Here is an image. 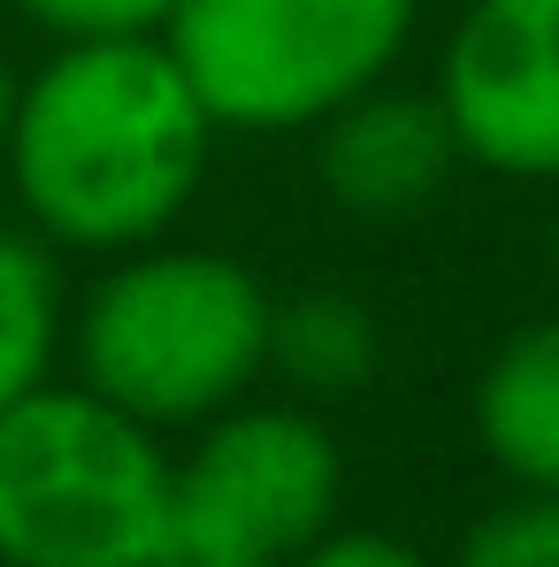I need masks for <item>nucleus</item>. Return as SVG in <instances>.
I'll return each instance as SVG.
<instances>
[{
  "mask_svg": "<svg viewBox=\"0 0 559 567\" xmlns=\"http://www.w3.org/2000/svg\"><path fill=\"white\" fill-rule=\"evenodd\" d=\"M475 445L514 491L559 498V315L521 322L475 377Z\"/></svg>",
  "mask_w": 559,
  "mask_h": 567,
  "instance_id": "8",
  "label": "nucleus"
},
{
  "mask_svg": "<svg viewBox=\"0 0 559 567\" xmlns=\"http://www.w3.org/2000/svg\"><path fill=\"white\" fill-rule=\"evenodd\" d=\"M15 93H23V78L0 62V138H8V123H15Z\"/></svg>",
  "mask_w": 559,
  "mask_h": 567,
  "instance_id": "14",
  "label": "nucleus"
},
{
  "mask_svg": "<svg viewBox=\"0 0 559 567\" xmlns=\"http://www.w3.org/2000/svg\"><path fill=\"white\" fill-rule=\"evenodd\" d=\"M429 93L460 162L514 185H559V0H467Z\"/></svg>",
  "mask_w": 559,
  "mask_h": 567,
  "instance_id": "6",
  "label": "nucleus"
},
{
  "mask_svg": "<svg viewBox=\"0 0 559 567\" xmlns=\"http://www.w3.org/2000/svg\"><path fill=\"white\" fill-rule=\"evenodd\" d=\"M383 369V330H375L369 299L353 291H291L269 307V377L291 383V399H353Z\"/></svg>",
  "mask_w": 559,
  "mask_h": 567,
  "instance_id": "9",
  "label": "nucleus"
},
{
  "mask_svg": "<svg viewBox=\"0 0 559 567\" xmlns=\"http://www.w3.org/2000/svg\"><path fill=\"white\" fill-rule=\"evenodd\" d=\"M215 154V115L199 107L162 39H77L54 47L0 138L15 207L54 254H138L169 238Z\"/></svg>",
  "mask_w": 559,
  "mask_h": 567,
  "instance_id": "1",
  "label": "nucleus"
},
{
  "mask_svg": "<svg viewBox=\"0 0 559 567\" xmlns=\"http://www.w3.org/2000/svg\"><path fill=\"white\" fill-rule=\"evenodd\" d=\"M552 269H559V215H552Z\"/></svg>",
  "mask_w": 559,
  "mask_h": 567,
  "instance_id": "15",
  "label": "nucleus"
},
{
  "mask_svg": "<svg viewBox=\"0 0 559 567\" xmlns=\"http://www.w3.org/2000/svg\"><path fill=\"white\" fill-rule=\"evenodd\" d=\"M269 307L277 291L238 254L154 238L93 277L62 346L85 391L169 437L253 399L269 377Z\"/></svg>",
  "mask_w": 559,
  "mask_h": 567,
  "instance_id": "2",
  "label": "nucleus"
},
{
  "mask_svg": "<svg viewBox=\"0 0 559 567\" xmlns=\"http://www.w3.org/2000/svg\"><path fill=\"white\" fill-rule=\"evenodd\" d=\"M46 39L77 47V39H162L177 0H15Z\"/></svg>",
  "mask_w": 559,
  "mask_h": 567,
  "instance_id": "12",
  "label": "nucleus"
},
{
  "mask_svg": "<svg viewBox=\"0 0 559 567\" xmlns=\"http://www.w3.org/2000/svg\"><path fill=\"white\" fill-rule=\"evenodd\" d=\"M169 445L85 383L0 406V567H162Z\"/></svg>",
  "mask_w": 559,
  "mask_h": 567,
  "instance_id": "3",
  "label": "nucleus"
},
{
  "mask_svg": "<svg viewBox=\"0 0 559 567\" xmlns=\"http://www.w3.org/2000/svg\"><path fill=\"white\" fill-rule=\"evenodd\" d=\"M422 0H177L162 23L215 131H314L383 85L414 47Z\"/></svg>",
  "mask_w": 559,
  "mask_h": 567,
  "instance_id": "4",
  "label": "nucleus"
},
{
  "mask_svg": "<svg viewBox=\"0 0 559 567\" xmlns=\"http://www.w3.org/2000/svg\"><path fill=\"white\" fill-rule=\"evenodd\" d=\"M453 169H460V138L437 93H406L383 78L314 123V177L330 192V207H345L361 223L422 215L453 185Z\"/></svg>",
  "mask_w": 559,
  "mask_h": 567,
  "instance_id": "7",
  "label": "nucleus"
},
{
  "mask_svg": "<svg viewBox=\"0 0 559 567\" xmlns=\"http://www.w3.org/2000/svg\"><path fill=\"white\" fill-rule=\"evenodd\" d=\"M162 567H215V560H162Z\"/></svg>",
  "mask_w": 559,
  "mask_h": 567,
  "instance_id": "16",
  "label": "nucleus"
},
{
  "mask_svg": "<svg viewBox=\"0 0 559 567\" xmlns=\"http://www.w3.org/2000/svg\"><path fill=\"white\" fill-rule=\"evenodd\" d=\"M62 338H70V315H62L54 246L0 230V406H15L23 391L54 377Z\"/></svg>",
  "mask_w": 559,
  "mask_h": 567,
  "instance_id": "10",
  "label": "nucleus"
},
{
  "mask_svg": "<svg viewBox=\"0 0 559 567\" xmlns=\"http://www.w3.org/2000/svg\"><path fill=\"white\" fill-rule=\"evenodd\" d=\"M291 567H437V560L414 553L406 537H383V529H330V537H314Z\"/></svg>",
  "mask_w": 559,
  "mask_h": 567,
  "instance_id": "13",
  "label": "nucleus"
},
{
  "mask_svg": "<svg viewBox=\"0 0 559 567\" xmlns=\"http://www.w3.org/2000/svg\"><path fill=\"white\" fill-rule=\"evenodd\" d=\"M453 567H559V498L552 491H514L467 522Z\"/></svg>",
  "mask_w": 559,
  "mask_h": 567,
  "instance_id": "11",
  "label": "nucleus"
},
{
  "mask_svg": "<svg viewBox=\"0 0 559 567\" xmlns=\"http://www.w3.org/2000/svg\"><path fill=\"white\" fill-rule=\"evenodd\" d=\"M345 453L307 399H238L169 453V560L291 567L338 529Z\"/></svg>",
  "mask_w": 559,
  "mask_h": 567,
  "instance_id": "5",
  "label": "nucleus"
}]
</instances>
